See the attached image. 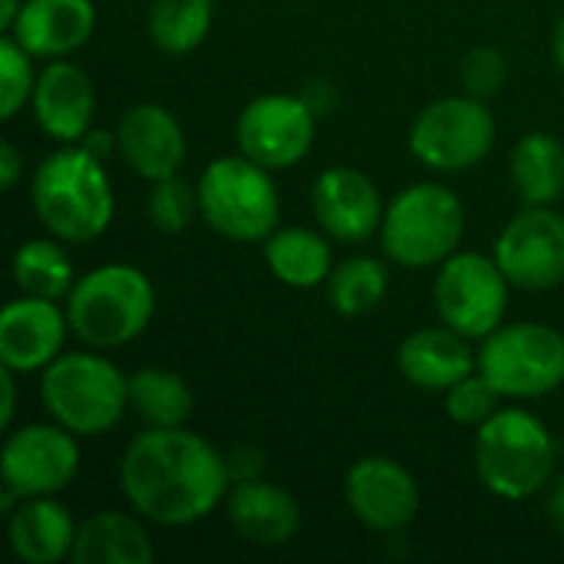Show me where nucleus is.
<instances>
[{"instance_id": "nucleus-10", "label": "nucleus", "mask_w": 564, "mask_h": 564, "mask_svg": "<svg viewBox=\"0 0 564 564\" xmlns=\"http://www.w3.org/2000/svg\"><path fill=\"white\" fill-rule=\"evenodd\" d=\"M509 278L496 258L476 251L449 254L433 284L436 314L446 327L459 330L469 340H486L509 314Z\"/></svg>"}, {"instance_id": "nucleus-1", "label": "nucleus", "mask_w": 564, "mask_h": 564, "mask_svg": "<svg viewBox=\"0 0 564 564\" xmlns=\"http://www.w3.org/2000/svg\"><path fill=\"white\" fill-rule=\"evenodd\" d=\"M231 489L225 453L185 426H145L119 459V492L132 512L159 529L208 519Z\"/></svg>"}, {"instance_id": "nucleus-11", "label": "nucleus", "mask_w": 564, "mask_h": 564, "mask_svg": "<svg viewBox=\"0 0 564 564\" xmlns=\"http://www.w3.org/2000/svg\"><path fill=\"white\" fill-rule=\"evenodd\" d=\"M79 436L59 423H30L7 433L0 453V479L20 499L59 496L79 476Z\"/></svg>"}, {"instance_id": "nucleus-31", "label": "nucleus", "mask_w": 564, "mask_h": 564, "mask_svg": "<svg viewBox=\"0 0 564 564\" xmlns=\"http://www.w3.org/2000/svg\"><path fill=\"white\" fill-rule=\"evenodd\" d=\"M36 76L33 73V56L3 33L0 40V119L10 122L13 116H20V109L30 106L33 89H36Z\"/></svg>"}, {"instance_id": "nucleus-19", "label": "nucleus", "mask_w": 564, "mask_h": 564, "mask_svg": "<svg viewBox=\"0 0 564 564\" xmlns=\"http://www.w3.org/2000/svg\"><path fill=\"white\" fill-rule=\"evenodd\" d=\"M225 519L245 539L258 549H281L301 532V506L284 489L261 479L231 482L225 496Z\"/></svg>"}, {"instance_id": "nucleus-26", "label": "nucleus", "mask_w": 564, "mask_h": 564, "mask_svg": "<svg viewBox=\"0 0 564 564\" xmlns=\"http://www.w3.org/2000/svg\"><path fill=\"white\" fill-rule=\"evenodd\" d=\"M13 284L20 294L43 301H66L76 284V268L59 238H30L13 251Z\"/></svg>"}, {"instance_id": "nucleus-5", "label": "nucleus", "mask_w": 564, "mask_h": 564, "mask_svg": "<svg viewBox=\"0 0 564 564\" xmlns=\"http://www.w3.org/2000/svg\"><path fill=\"white\" fill-rule=\"evenodd\" d=\"M40 403L53 423L79 440L112 433L129 406V377L93 347L59 354L40 373Z\"/></svg>"}, {"instance_id": "nucleus-23", "label": "nucleus", "mask_w": 564, "mask_h": 564, "mask_svg": "<svg viewBox=\"0 0 564 564\" xmlns=\"http://www.w3.org/2000/svg\"><path fill=\"white\" fill-rule=\"evenodd\" d=\"M155 545L139 512L102 509L79 522L73 564H152Z\"/></svg>"}, {"instance_id": "nucleus-12", "label": "nucleus", "mask_w": 564, "mask_h": 564, "mask_svg": "<svg viewBox=\"0 0 564 564\" xmlns=\"http://www.w3.org/2000/svg\"><path fill=\"white\" fill-rule=\"evenodd\" d=\"M235 135L241 155L271 172H281L311 152L317 135V112L304 96L264 93L241 109Z\"/></svg>"}, {"instance_id": "nucleus-40", "label": "nucleus", "mask_w": 564, "mask_h": 564, "mask_svg": "<svg viewBox=\"0 0 564 564\" xmlns=\"http://www.w3.org/2000/svg\"><path fill=\"white\" fill-rule=\"evenodd\" d=\"M552 56H555V66L564 73V17L555 26V36H552Z\"/></svg>"}, {"instance_id": "nucleus-16", "label": "nucleus", "mask_w": 564, "mask_h": 564, "mask_svg": "<svg viewBox=\"0 0 564 564\" xmlns=\"http://www.w3.org/2000/svg\"><path fill=\"white\" fill-rule=\"evenodd\" d=\"M66 307L20 294L0 311V367L13 373H43L66 347Z\"/></svg>"}, {"instance_id": "nucleus-2", "label": "nucleus", "mask_w": 564, "mask_h": 564, "mask_svg": "<svg viewBox=\"0 0 564 564\" xmlns=\"http://www.w3.org/2000/svg\"><path fill=\"white\" fill-rule=\"evenodd\" d=\"M30 202L46 235L63 245H89L109 231L116 215L106 162L76 145L50 152L30 178Z\"/></svg>"}, {"instance_id": "nucleus-25", "label": "nucleus", "mask_w": 564, "mask_h": 564, "mask_svg": "<svg viewBox=\"0 0 564 564\" xmlns=\"http://www.w3.org/2000/svg\"><path fill=\"white\" fill-rule=\"evenodd\" d=\"M509 175L525 205H555L564 195V145L552 132H529L512 145Z\"/></svg>"}, {"instance_id": "nucleus-8", "label": "nucleus", "mask_w": 564, "mask_h": 564, "mask_svg": "<svg viewBox=\"0 0 564 564\" xmlns=\"http://www.w3.org/2000/svg\"><path fill=\"white\" fill-rule=\"evenodd\" d=\"M479 373L506 400H542L564 383V337L539 321L502 324L479 347Z\"/></svg>"}, {"instance_id": "nucleus-29", "label": "nucleus", "mask_w": 564, "mask_h": 564, "mask_svg": "<svg viewBox=\"0 0 564 564\" xmlns=\"http://www.w3.org/2000/svg\"><path fill=\"white\" fill-rule=\"evenodd\" d=\"M390 291V268L380 258L354 254L334 264L327 278V301L340 317H364L387 301Z\"/></svg>"}, {"instance_id": "nucleus-30", "label": "nucleus", "mask_w": 564, "mask_h": 564, "mask_svg": "<svg viewBox=\"0 0 564 564\" xmlns=\"http://www.w3.org/2000/svg\"><path fill=\"white\" fill-rule=\"evenodd\" d=\"M145 212H149V221L162 235H182L198 215V188L178 175L159 178V182H152V192L145 198Z\"/></svg>"}, {"instance_id": "nucleus-14", "label": "nucleus", "mask_w": 564, "mask_h": 564, "mask_svg": "<svg viewBox=\"0 0 564 564\" xmlns=\"http://www.w3.org/2000/svg\"><path fill=\"white\" fill-rule=\"evenodd\" d=\"M344 499L354 519L377 535H400L420 516V486L390 456L357 459L344 476Z\"/></svg>"}, {"instance_id": "nucleus-37", "label": "nucleus", "mask_w": 564, "mask_h": 564, "mask_svg": "<svg viewBox=\"0 0 564 564\" xmlns=\"http://www.w3.org/2000/svg\"><path fill=\"white\" fill-rule=\"evenodd\" d=\"M79 145L86 149V152H93L96 159H109L112 152H119V145H116V132H106V129H89L83 139H79Z\"/></svg>"}, {"instance_id": "nucleus-38", "label": "nucleus", "mask_w": 564, "mask_h": 564, "mask_svg": "<svg viewBox=\"0 0 564 564\" xmlns=\"http://www.w3.org/2000/svg\"><path fill=\"white\" fill-rule=\"evenodd\" d=\"M545 512H549V522H552V529L558 532L564 539V473L562 476H555L552 479V486H549V502H545Z\"/></svg>"}, {"instance_id": "nucleus-17", "label": "nucleus", "mask_w": 564, "mask_h": 564, "mask_svg": "<svg viewBox=\"0 0 564 564\" xmlns=\"http://www.w3.org/2000/svg\"><path fill=\"white\" fill-rule=\"evenodd\" d=\"M119 159L145 182L178 175L188 155L182 122L159 102L129 106L116 126Z\"/></svg>"}, {"instance_id": "nucleus-36", "label": "nucleus", "mask_w": 564, "mask_h": 564, "mask_svg": "<svg viewBox=\"0 0 564 564\" xmlns=\"http://www.w3.org/2000/svg\"><path fill=\"white\" fill-rule=\"evenodd\" d=\"M17 377L20 373L0 367V393H3V400H0V430L3 433L13 430V416H17Z\"/></svg>"}, {"instance_id": "nucleus-28", "label": "nucleus", "mask_w": 564, "mask_h": 564, "mask_svg": "<svg viewBox=\"0 0 564 564\" xmlns=\"http://www.w3.org/2000/svg\"><path fill=\"white\" fill-rule=\"evenodd\" d=\"M212 20H215V0H152L145 30L162 53L188 56L212 33Z\"/></svg>"}, {"instance_id": "nucleus-34", "label": "nucleus", "mask_w": 564, "mask_h": 564, "mask_svg": "<svg viewBox=\"0 0 564 564\" xmlns=\"http://www.w3.org/2000/svg\"><path fill=\"white\" fill-rule=\"evenodd\" d=\"M225 459H228L231 482H245V479H261L264 476V456L258 449H251V446H238Z\"/></svg>"}, {"instance_id": "nucleus-6", "label": "nucleus", "mask_w": 564, "mask_h": 564, "mask_svg": "<svg viewBox=\"0 0 564 564\" xmlns=\"http://www.w3.org/2000/svg\"><path fill=\"white\" fill-rule=\"evenodd\" d=\"M466 235V208L456 192L440 182L406 185L383 212L380 248L397 268H440L459 251Z\"/></svg>"}, {"instance_id": "nucleus-13", "label": "nucleus", "mask_w": 564, "mask_h": 564, "mask_svg": "<svg viewBox=\"0 0 564 564\" xmlns=\"http://www.w3.org/2000/svg\"><path fill=\"white\" fill-rule=\"evenodd\" d=\"M492 258L512 288L552 291L564 284V215L552 205H525L496 238Z\"/></svg>"}, {"instance_id": "nucleus-9", "label": "nucleus", "mask_w": 564, "mask_h": 564, "mask_svg": "<svg viewBox=\"0 0 564 564\" xmlns=\"http://www.w3.org/2000/svg\"><path fill=\"white\" fill-rule=\"evenodd\" d=\"M496 116L486 99L463 93L430 102L410 126V152L436 172L476 169L496 149Z\"/></svg>"}, {"instance_id": "nucleus-15", "label": "nucleus", "mask_w": 564, "mask_h": 564, "mask_svg": "<svg viewBox=\"0 0 564 564\" xmlns=\"http://www.w3.org/2000/svg\"><path fill=\"white\" fill-rule=\"evenodd\" d=\"M311 208L321 231L344 245H364L380 235L383 198L373 178L354 165H330L311 188Z\"/></svg>"}, {"instance_id": "nucleus-33", "label": "nucleus", "mask_w": 564, "mask_h": 564, "mask_svg": "<svg viewBox=\"0 0 564 564\" xmlns=\"http://www.w3.org/2000/svg\"><path fill=\"white\" fill-rule=\"evenodd\" d=\"M463 89L479 96V99H489L496 96L502 86H506V76H509V66H506V53L496 50V46H476L463 56Z\"/></svg>"}, {"instance_id": "nucleus-39", "label": "nucleus", "mask_w": 564, "mask_h": 564, "mask_svg": "<svg viewBox=\"0 0 564 564\" xmlns=\"http://www.w3.org/2000/svg\"><path fill=\"white\" fill-rule=\"evenodd\" d=\"M20 7H23V0H0V30H3V33L13 26V20H17Z\"/></svg>"}, {"instance_id": "nucleus-3", "label": "nucleus", "mask_w": 564, "mask_h": 564, "mask_svg": "<svg viewBox=\"0 0 564 564\" xmlns=\"http://www.w3.org/2000/svg\"><path fill=\"white\" fill-rule=\"evenodd\" d=\"M69 330L83 347L116 350L145 334L155 317V284L135 264H99L76 278L63 301Z\"/></svg>"}, {"instance_id": "nucleus-18", "label": "nucleus", "mask_w": 564, "mask_h": 564, "mask_svg": "<svg viewBox=\"0 0 564 564\" xmlns=\"http://www.w3.org/2000/svg\"><path fill=\"white\" fill-rule=\"evenodd\" d=\"M33 119L40 132L59 145H76L96 116V89L83 66L63 59H46L36 76V89L30 99Z\"/></svg>"}, {"instance_id": "nucleus-32", "label": "nucleus", "mask_w": 564, "mask_h": 564, "mask_svg": "<svg viewBox=\"0 0 564 564\" xmlns=\"http://www.w3.org/2000/svg\"><path fill=\"white\" fill-rule=\"evenodd\" d=\"M502 400H506V397L476 370V373H469L466 380H459L456 387L446 390L443 410H446V416H449L456 426L479 430V426H486V423L502 410Z\"/></svg>"}, {"instance_id": "nucleus-24", "label": "nucleus", "mask_w": 564, "mask_h": 564, "mask_svg": "<svg viewBox=\"0 0 564 564\" xmlns=\"http://www.w3.org/2000/svg\"><path fill=\"white\" fill-rule=\"evenodd\" d=\"M264 264L268 271L294 291H311L317 284H327L334 271L330 241L317 235L314 228H274L264 241Z\"/></svg>"}, {"instance_id": "nucleus-4", "label": "nucleus", "mask_w": 564, "mask_h": 564, "mask_svg": "<svg viewBox=\"0 0 564 564\" xmlns=\"http://www.w3.org/2000/svg\"><path fill=\"white\" fill-rule=\"evenodd\" d=\"M555 463L558 446L549 426L522 406H502L476 430L473 466L486 492L496 499L525 502L545 492L555 479Z\"/></svg>"}, {"instance_id": "nucleus-7", "label": "nucleus", "mask_w": 564, "mask_h": 564, "mask_svg": "<svg viewBox=\"0 0 564 564\" xmlns=\"http://www.w3.org/2000/svg\"><path fill=\"white\" fill-rule=\"evenodd\" d=\"M198 218L228 241H264L281 221V195L271 169L248 155H221L195 182Z\"/></svg>"}, {"instance_id": "nucleus-35", "label": "nucleus", "mask_w": 564, "mask_h": 564, "mask_svg": "<svg viewBox=\"0 0 564 564\" xmlns=\"http://www.w3.org/2000/svg\"><path fill=\"white\" fill-rule=\"evenodd\" d=\"M20 178H23V155L7 139V142H0V188L3 192H13Z\"/></svg>"}, {"instance_id": "nucleus-21", "label": "nucleus", "mask_w": 564, "mask_h": 564, "mask_svg": "<svg viewBox=\"0 0 564 564\" xmlns=\"http://www.w3.org/2000/svg\"><path fill=\"white\" fill-rule=\"evenodd\" d=\"M397 367L410 387L426 393H446L449 387L479 370V350H473L469 337L440 324L413 330L397 350Z\"/></svg>"}, {"instance_id": "nucleus-27", "label": "nucleus", "mask_w": 564, "mask_h": 564, "mask_svg": "<svg viewBox=\"0 0 564 564\" xmlns=\"http://www.w3.org/2000/svg\"><path fill=\"white\" fill-rule=\"evenodd\" d=\"M192 403V390L175 370L142 367L129 377V406L145 426H185Z\"/></svg>"}, {"instance_id": "nucleus-22", "label": "nucleus", "mask_w": 564, "mask_h": 564, "mask_svg": "<svg viewBox=\"0 0 564 564\" xmlns=\"http://www.w3.org/2000/svg\"><path fill=\"white\" fill-rule=\"evenodd\" d=\"M76 519L56 496L20 499L7 516V545L23 564L66 562L76 545Z\"/></svg>"}, {"instance_id": "nucleus-20", "label": "nucleus", "mask_w": 564, "mask_h": 564, "mask_svg": "<svg viewBox=\"0 0 564 564\" xmlns=\"http://www.w3.org/2000/svg\"><path fill=\"white\" fill-rule=\"evenodd\" d=\"M96 33V3L93 0H23L13 26V36L33 59H63L89 43Z\"/></svg>"}]
</instances>
